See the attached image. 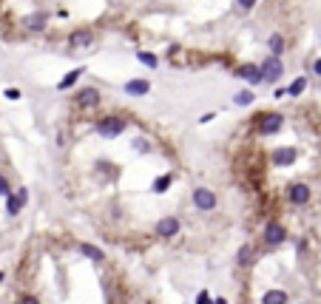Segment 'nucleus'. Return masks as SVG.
<instances>
[{
  "label": "nucleus",
  "mask_w": 321,
  "mask_h": 304,
  "mask_svg": "<svg viewBox=\"0 0 321 304\" xmlns=\"http://www.w3.org/2000/svg\"><path fill=\"white\" fill-rule=\"evenodd\" d=\"M125 128H128V120L119 114H105L94 122V131H97L103 140H117V137L125 134Z\"/></svg>",
  "instance_id": "obj_1"
},
{
  "label": "nucleus",
  "mask_w": 321,
  "mask_h": 304,
  "mask_svg": "<svg viewBox=\"0 0 321 304\" xmlns=\"http://www.w3.org/2000/svg\"><path fill=\"white\" fill-rule=\"evenodd\" d=\"M259 68H262V80L265 83H278L282 80V74H284V63H282V57H276V54H270V57H265V60L259 63Z\"/></svg>",
  "instance_id": "obj_2"
},
{
  "label": "nucleus",
  "mask_w": 321,
  "mask_h": 304,
  "mask_svg": "<svg viewBox=\"0 0 321 304\" xmlns=\"http://www.w3.org/2000/svg\"><path fill=\"white\" fill-rule=\"evenodd\" d=\"M284 128V117L282 114H262L256 122V134L259 137H273Z\"/></svg>",
  "instance_id": "obj_3"
},
{
  "label": "nucleus",
  "mask_w": 321,
  "mask_h": 304,
  "mask_svg": "<svg viewBox=\"0 0 321 304\" xmlns=\"http://www.w3.org/2000/svg\"><path fill=\"white\" fill-rule=\"evenodd\" d=\"M99 88H94V85H86V88H80V91L74 94V105L80 111H94L99 105Z\"/></svg>",
  "instance_id": "obj_4"
},
{
  "label": "nucleus",
  "mask_w": 321,
  "mask_h": 304,
  "mask_svg": "<svg viewBox=\"0 0 321 304\" xmlns=\"http://www.w3.org/2000/svg\"><path fill=\"white\" fill-rule=\"evenodd\" d=\"M216 205H219V199H216V194L210 188H193V207L196 211H216Z\"/></svg>",
  "instance_id": "obj_5"
},
{
  "label": "nucleus",
  "mask_w": 321,
  "mask_h": 304,
  "mask_svg": "<svg viewBox=\"0 0 321 304\" xmlns=\"http://www.w3.org/2000/svg\"><path fill=\"white\" fill-rule=\"evenodd\" d=\"M236 77H242L250 88H259V85L265 83V80H262V68L256 66V63H245V66H239V68H236Z\"/></svg>",
  "instance_id": "obj_6"
},
{
  "label": "nucleus",
  "mask_w": 321,
  "mask_h": 304,
  "mask_svg": "<svg viewBox=\"0 0 321 304\" xmlns=\"http://www.w3.org/2000/svg\"><path fill=\"white\" fill-rule=\"evenodd\" d=\"M270 159H273V165H276V168H290V165H296L298 151H296L293 145H284V148H276Z\"/></svg>",
  "instance_id": "obj_7"
},
{
  "label": "nucleus",
  "mask_w": 321,
  "mask_h": 304,
  "mask_svg": "<svg viewBox=\"0 0 321 304\" xmlns=\"http://www.w3.org/2000/svg\"><path fill=\"white\" fill-rule=\"evenodd\" d=\"M94 43V29H77L68 34V49L77 51V49H88Z\"/></svg>",
  "instance_id": "obj_8"
},
{
  "label": "nucleus",
  "mask_w": 321,
  "mask_h": 304,
  "mask_svg": "<svg viewBox=\"0 0 321 304\" xmlns=\"http://www.w3.org/2000/svg\"><path fill=\"white\" fill-rule=\"evenodd\" d=\"M179 231H182V222L176 219V216H165V219L156 222V233H159L162 239H173Z\"/></svg>",
  "instance_id": "obj_9"
},
{
  "label": "nucleus",
  "mask_w": 321,
  "mask_h": 304,
  "mask_svg": "<svg viewBox=\"0 0 321 304\" xmlns=\"http://www.w3.org/2000/svg\"><path fill=\"white\" fill-rule=\"evenodd\" d=\"M123 91L128 94V97H145V94H151V83L136 77V80H128V83L123 85Z\"/></svg>",
  "instance_id": "obj_10"
},
{
  "label": "nucleus",
  "mask_w": 321,
  "mask_h": 304,
  "mask_svg": "<svg viewBox=\"0 0 321 304\" xmlns=\"http://www.w3.org/2000/svg\"><path fill=\"white\" fill-rule=\"evenodd\" d=\"M287 199H290L293 205H307L310 202V188L304 182H293L290 188H287Z\"/></svg>",
  "instance_id": "obj_11"
},
{
  "label": "nucleus",
  "mask_w": 321,
  "mask_h": 304,
  "mask_svg": "<svg viewBox=\"0 0 321 304\" xmlns=\"http://www.w3.org/2000/svg\"><path fill=\"white\" fill-rule=\"evenodd\" d=\"M284 239H287V231H284L278 222H270V225L265 227V242L270 244V248H273V244H282Z\"/></svg>",
  "instance_id": "obj_12"
},
{
  "label": "nucleus",
  "mask_w": 321,
  "mask_h": 304,
  "mask_svg": "<svg viewBox=\"0 0 321 304\" xmlns=\"http://www.w3.org/2000/svg\"><path fill=\"white\" fill-rule=\"evenodd\" d=\"M46 23H49V14L46 12H34L23 20L26 31H34V34H37V31H46Z\"/></svg>",
  "instance_id": "obj_13"
},
{
  "label": "nucleus",
  "mask_w": 321,
  "mask_h": 304,
  "mask_svg": "<svg viewBox=\"0 0 321 304\" xmlns=\"http://www.w3.org/2000/svg\"><path fill=\"white\" fill-rule=\"evenodd\" d=\"M83 74H86V66H77V68H71V71H68L66 77L60 80V83H57V91H68L71 85H77V80H80Z\"/></svg>",
  "instance_id": "obj_14"
},
{
  "label": "nucleus",
  "mask_w": 321,
  "mask_h": 304,
  "mask_svg": "<svg viewBox=\"0 0 321 304\" xmlns=\"http://www.w3.org/2000/svg\"><path fill=\"white\" fill-rule=\"evenodd\" d=\"M267 49H270V54H276V57L284 54V37L278 34V31H273V34L267 37Z\"/></svg>",
  "instance_id": "obj_15"
},
{
  "label": "nucleus",
  "mask_w": 321,
  "mask_h": 304,
  "mask_svg": "<svg viewBox=\"0 0 321 304\" xmlns=\"http://www.w3.org/2000/svg\"><path fill=\"white\" fill-rule=\"evenodd\" d=\"M233 103L239 105V108H247V105H253V103H256V94H253V88H242V91L233 97Z\"/></svg>",
  "instance_id": "obj_16"
},
{
  "label": "nucleus",
  "mask_w": 321,
  "mask_h": 304,
  "mask_svg": "<svg viewBox=\"0 0 321 304\" xmlns=\"http://www.w3.org/2000/svg\"><path fill=\"white\" fill-rule=\"evenodd\" d=\"M136 60H139L145 68H151V71H154V68H159V57H156L154 51H136Z\"/></svg>",
  "instance_id": "obj_17"
},
{
  "label": "nucleus",
  "mask_w": 321,
  "mask_h": 304,
  "mask_svg": "<svg viewBox=\"0 0 321 304\" xmlns=\"http://www.w3.org/2000/svg\"><path fill=\"white\" fill-rule=\"evenodd\" d=\"M23 205H26V202L20 199L17 194H9L6 196V213H9V216H17V213L23 211Z\"/></svg>",
  "instance_id": "obj_18"
},
{
  "label": "nucleus",
  "mask_w": 321,
  "mask_h": 304,
  "mask_svg": "<svg viewBox=\"0 0 321 304\" xmlns=\"http://www.w3.org/2000/svg\"><path fill=\"white\" fill-rule=\"evenodd\" d=\"M171 185H173V174H162L159 179H154L151 191H154V194H165V191L171 188Z\"/></svg>",
  "instance_id": "obj_19"
},
{
  "label": "nucleus",
  "mask_w": 321,
  "mask_h": 304,
  "mask_svg": "<svg viewBox=\"0 0 321 304\" xmlns=\"http://www.w3.org/2000/svg\"><path fill=\"white\" fill-rule=\"evenodd\" d=\"M304 88H307V77H296L290 85H287V97H302Z\"/></svg>",
  "instance_id": "obj_20"
},
{
  "label": "nucleus",
  "mask_w": 321,
  "mask_h": 304,
  "mask_svg": "<svg viewBox=\"0 0 321 304\" xmlns=\"http://www.w3.org/2000/svg\"><path fill=\"white\" fill-rule=\"evenodd\" d=\"M262 304H287V293L284 290H267Z\"/></svg>",
  "instance_id": "obj_21"
},
{
  "label": "nucleus",
  "mask_w": 321,
  "mask_h": 304,
  "mask_svg": "<svg viewBox=\"0 0 321 304\" xmlns=\"http://www.w3.org/2000/svg\"><path fill=\"white\" fill-rule=\"evenodd\" d=\"M236 262H239V268H250V264H253V248H250V244L239 248V256H236Z\"/></svg>",
  "instance_id": "obj_22"
},
{
  "label": "nucleus",
  "mask_w": 321,
  "mask_h": 304,
  "mask_svg": "<svg viewBox=\"0 0 321 304\" xmlns=\"http://www.w3.org/2000/svg\"><path fill=\"white\" fill-rule=\"evenodd\" d=\"M80 253H83V256H88V259H94V262H103V259H105L103 250L94 248V244H88V242H83V244H80Z\"/></svg>",
  "instance_id": "obj_23"
},
{
  "label": "nucleus",
  "mask_w": 321,
  "mask_h": 304,
  "mask_svg": "<svg viewBox=\"0 0 321 304\" xmlns=\"http://www.w3.org/2000/svg\"><path fill=\"white\" fill-rule=\"evenodd\" d=\"M131 148H134L136 154H151V142L145 140V137H136V140L131 142Z\"/></svg>",
  "instance_id": "obj_24"
},
{
  "label": "nucleus",
  "mask_w": 321,
  "mask_h": 304,
  "mask_svg": "<svg viewBox=\"0 0 321 304\" xmlns=\"http://www.w3.org/2000/svg\"><path fill=\"white\" fill-rule=\"evenodd\" d=\"M256 3H259V0H236V6H239L242 12H253Z\"/></svg>",
  "instance_id": "obj_25"
},
{
  "label": "nucleus",
  "mask_w": 321,
  "mask_h": 304,
  "mask_svg": "<svg viewBox=\"0 0 321 304\" xmlns=\"http://www.w3.org/2000/svg\"><path fill=\"white\" fill-rule=\"evenodd\" d=\"M3 97H6L9 103H17V100H20V91H17V88H6V91H3Z\"/></svg>",
  "instance_id": "obj_26"
},
{
  "label": "nucleus",
  "mask_w": 321,
  "mask_h": 304,
  "mask_svg": "<svg viewBox=\"0 0 321 304\" xmlns=\"http://www.w3.org/2000/svg\"><path fill=\"white\" fill-rule=\"evenodd\" d=\"M9 194H12V188H9V179L0 174V196H9Z\"/></svg>",
  "instance_id": "obj_27"
},
{
  "label": "nucleus",
  "mask_w": 321,
  "mask_h": 304,
  "mask_svg": "<svg viewBox=\"0 0 321 304\" xmlns=\"http://www.w3.org/2000/svg\"><path fill=\"white\" fill-rule=\"evenodd\" d=\"M196 304H213V296H210L208 290H202V293L196 296Z\"/></svg>",
  "instance_id": "obj_28"
},
{
  "label": "nucleus",
  "mask_w": 321,
  "mask_h": 304,
  "mask_svg": "<svg viewBox=\"0 0 321 304\" xmlns=\"http://www.w3.org/2000/svg\"><path fill=\"white\" fill-rule=\"evenodd\" d=\"M210 120H216V114H213V111H208V114H202V117H199V122H202V125H208Z\"/></svg>",
  "instance_id": "obj_29"
},
{
  "label": "nucleus",
  "mask_w": 321,
  "mask_h": 304,
  "mask_svg": "<svg viewBox=\"0 0 321 304\" xmlns=\"http://www.w3.org/2000/svg\"><path fill=\"white\" fill-rule=\"evenodd\" d=\"M313 74H315V77H321V57H315V60H313Z\"/></svg>",
  "instance_id": "obj_30"
},
{
  "label": "nucleus",
  "mask_w": 321,
  "mask_h": 304,
  "mask_svg": "<svg viewBox=\"0 0 321 304\" xmlns=\"http://www.w3.org/2000/svg\"><path fill=\"white\" fill-rule=\"evenodd\" d=\"M20 304H40V301L34 296H23V298H20Z\"/></svg>",
  "instance_id": "obj_31"
},
{
  "label": "nucleus",
  "mask_w": 321,
  "mask_h": 304,
  "mask_svg": "<svg viewBox=\"0 0 321 304\" xmlns=\"http://www.w3.org/2000/svg\"><path fill=\"white\" fill-rule=\"evenodd\" d=\"M273 97H276V100H282V97H287V88H276V91H273Z\"/></svg>",
  "instance_id": "obj_32"
},
{
  "label": "nucleus",
  "mask_w": 321,
  "mask_h": 304,
  "mask_svg": "<svg viewBox=\"0 0 321 304\" xmlns=\"http://www.w3.org/2000/svg\"><path fill=\"white\" fill-rule=\"evenodd\" d=\"M17 196H20L23 202H29V191H26V188H20V191H17Z\"/></svg>",
  "instance_id": "obj_33"
},
{
  "label": "nucleus",
  "mask_w": 321,
  "mask_h": 304,
  "mask_svg": "<svg viewBox=\"0 0 321 304\" xmlns=\"http://www.w3.org/2000/svg\"><path fill=\"white\" fill-rule=\"evenodd\" d=\"M213 304H228V298H213Z\"/></svg>",
  "instance_id": "obj_34"
},
{
  "label": "nucleus",
  "mask_w": 321,
  "mask_h": 304,
  "mask_svg": "<svg viewBox=\"0 0 321 304\" xmlns=\"http://www.w3.org/2000/svg\"><path fill=\"white\" fill-rule=\"evenodd\" d=\"M0 281H3V273H0Z\"/></svg>",
  "instance_id": "obj_35"
}]
</instances>
